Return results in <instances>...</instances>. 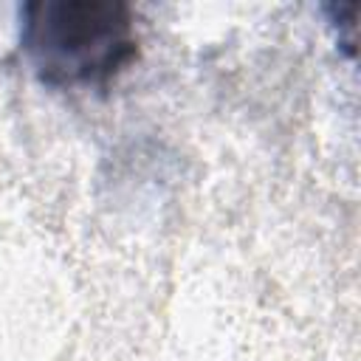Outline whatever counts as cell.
<instances>
[{"instance_id":"obj_1","label":"cell","mask_w":361,"mask_h":361,"mask_svg":"<svg viewBox=\"0 0 361 361\" xmlns=\"http://www.w3.org/2000/svg\"><path fill=\"white\" fill-rule=\"evenodd\" d=\"M20 48L42 85L102 90L138 56L135 14L121 0H28Z\"/></svg>"}]
</instances>
